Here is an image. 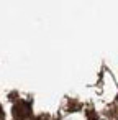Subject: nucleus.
<instances>
[{
    "label": "nucleus",
    "mask_w": 118,
    "mask_h": 120,
    "mask_svg": "<svg viewBox=\"0 0 118 120\" xmlns=\"http://www.w3.org/2000/svg\"><path fill=\"white\" fill-rule=\"evenodd\" d=\"M13 117L17 120H28L31 117V107L26 102H17L13 107Z\"/></svg>",
    "instance_id": "nucleus-1"
},
{
    "label": "nucleus",
    "mask_w": 118,
    "mask_h": 120,
    "mask_svg": "<svg viewBox=\"0 0 118 120\" xmlns=\"http://www.w3.org/2000/svg\"><path fill=\"white\" fill-rule=\"evenodd\" d=\"M36 120H49V118H48V117H44V115H43V117H38V118H36Z\"/></svg>",
    "instance_id": "nucleus-2"
},
{
    "label": "nucleus",
    "mask_w": 118,
    "mask_h": 120,
    "mask_svg": "<svg viewBox=\"0 0 118 120\" xmlns=\"http://www.w3.org/2000/svg\"><path fill=\"white\" fill-rule=\"evenodd\" d=\"M0 120H4V112H2V107H0Z\"/></svg>",
    "instance_id": "nucleus-3"
}]
</instances>
